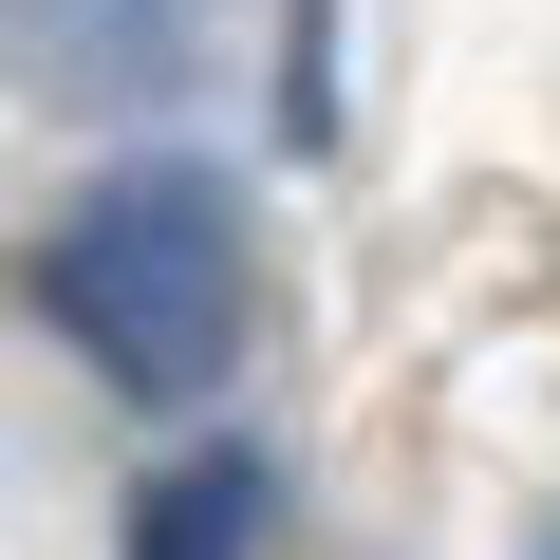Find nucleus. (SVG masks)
<instances>
[{
  "label": "nucleus",
  "instance_id": "f257e3e1",
  "mask_svg": "<svg viewBox=\"0 0 560 560\" xmlns=\"http://www.w3.org/2000/svg\"><path fill=\"white\" fill-rule=\"evenodd\" d=\"M20 300L131 393V411H206L224 374H243V206L206 187V168H113V187H75L57 224H38V261H20Z\"/></svg>",
  "mask_w": 560,
  "mask_h": 560
},
{
  "label": "nucleus",
  "instance_id": "f03ea898",
  "mask_svg": "<svg viewBox=\"0 0 560 560\" xmlns=\"http://www.w3.org/2000/svg\"><path fill=\"white\" fill-rule=\"evenodd\" d=\"M224 0H0V75L38 113H168Z\"/></svg>",
  "mask_w": 560,
  "mask_h": 560
},
{
  "label": "nucleus",
  "instance_id": "7ed1b4c3",
  "mask_svg": "<svg viewBox=\"0 0 560 560\" xmlns=\"http://www.w3.org/2000/svg\"><path fill=\"white\" fill-rule=\"evenodd\" d=\"M243 541H261V467L243 448H206V467H168L131 504V560H243Z\"/></svg>",
  "mask_w": 560,
  "mask_h": 560
},
{
  "label": "nucleus",
  "instance_id": "20e7f679",
  "mask_svg": "<svg viewBox=\"0 0 560 560\" xmlns=\"http://www.w3.org/2000/svg\"><path fill=\"white\" fill-rule=\"evenodd\" d=\"M523 560H560V523H541V541H523Z\"/></svg>",
  "mask_w": 560,
  "mask_h": 560
}]
</instances>
